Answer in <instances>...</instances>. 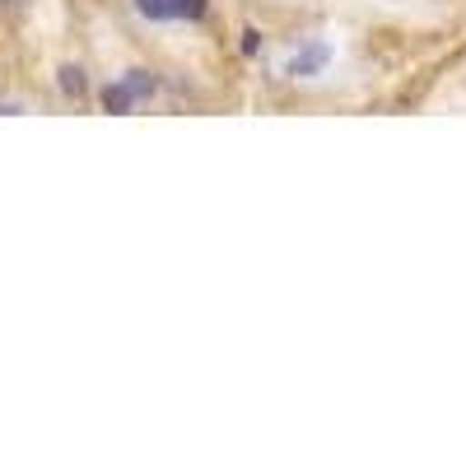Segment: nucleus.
<instances>
[{
    "instance_id": "20e7f679",
    "label": "nucleus",
    "mask_w": 466,
    "mask_h": 466,
    "mask_svg": "<svg viewBox=\"0 0 466 466\" xmlns=\"http://www.w3.org/2000/svg\"><path fill=\"white\" fill-rule=\"evenodd\" d=\"M56 85L66 89V98H85V94H89V80H85L80 66H61V70H56Z\"/></svg>"
},
{
    "instance_id": "f03ea898",
    "label": "nucleus",
    "mask_w": 466,
    "mask_h": 466,
    "mask_svg": "<svg viewBox=\"0 0 466 466\" xmlns=\"http://www.w3.org/2000/svg\"><path fill=\"white\" fill-rule=\"evenodd\" d=\"M98 103H103V112H112V116H122V112H136V89L127 85V80H112V85H103L98 89Z\"/></svg>"
},
{
    "instance_id": "39448f33",
    "label": "nucleus",
    "mask_w": 466,
    "mask_h": 466,
    "mask_svg": "<svg viewBox=\"0 0 466 466\" xmlns=\"http://www.w3.org/2000/svg\"><path fill=\"white\" fill-rule=\"evenodd\" d=\"M210 10V0H173V19L177 24H201Z\"/></svg>"
},
{
    "instance_id": "423d86ee",
    "label": "nucleus",
    "mask_w": 466,
    "mask_h": 466,
    "mask_svg": "<svg viewBox=\"0 0 466 466\" xmlns=\"http://www.w3.org/2000/svg\"><path fill=\"white\" fill-rule=\"evenodd\" d=\"M238 47H243V56H257V52H261V33H257V28H248Z\"/></svg>"
},
{
    "instance_id": "f257e3e1",
    "label": "nucleus",
    "mask_w": 466,
    "mask_h": 466,
    "mask_svg": "<svg viewBox=\"0 0 466 466\" xmlns=\"http://www.w3.org/2000/svg\"><path fill=\"white\" fill-rule=\"evenodd\" d=\"M327 66H331V43H327V37H308V43H299L280 61V70L289 75V80H318Z\"/></svg>"
},
{
    "instance_id": "0eeeda50",
    "label": "nucleus",
    "mask_w": 466,
    "mask_h": 466,
    "mask_svg": "<svg viewBox=\"0 0 466 466\" xmlns=\"http://www.w3.org/2000/svg\"><path fill=\"white\" fill-rule=\"evenodd\" d=\"M0 5H5V0H0Z\"/></svg>"
},
{
    "instance_id": "7ed1b4c3",
    "label": "nucleus",
    "mask_w": 466,
    "mask_h": 466,
    "mask_svg": "<svg viewBox=\"0 0 466 466\" xmlns=\"http://www.w3.org/2000/svg\"><path fill=\"white\" fill-rule=\"evenodd\" d=\"M131 10L149 24H177L173 19V0H131Z\"/></svg>"
}]
</instances>
